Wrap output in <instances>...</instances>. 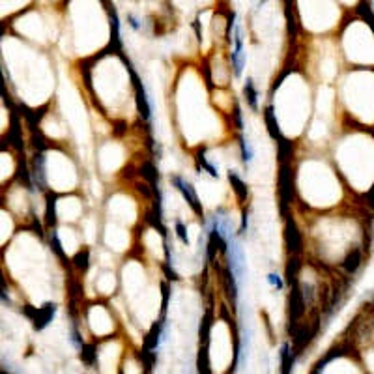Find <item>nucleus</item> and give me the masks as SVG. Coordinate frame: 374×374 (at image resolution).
Wrapping results in <instances>:
<instances>
[{"label":"nucleus","mask_w":374,"mask_h":374,"mask_svg":"<svg viewBox=\"0 0 374 374\" xmlns=\"http://www.w3.org/2000/svg\"><path fill=\"white\" fill-rule=\"evenodd\" d=\"M226 247H228V266L234 271V275L241 281L245 277V254H243V249L240 247L238 241H234V236L226 241Z\"/></svg>","instance_id":"1"},{"label":"nucleus","mask_w":374,"mask_h":374,"mask_svg":"<svg viewBox=\"0 0 374 374\" xmlns=\"http://www.w3.org/2000/svg\"><path fill=\"white\" fill-rule=\"evenodd\" d=\"M25 312L32 318L36 329H38V331H42V329H45V327L53 322V316H55V312H57V305H55V303H45L43 307H40V309L27 307V309H25Z\"/></svg>","instance_id":"2"},{"label":"nucleus","mask_w":374,"mask_h":374,"mask_svg":"<svg viewBox=\"0 0 374 374\" xmlns=\"http://www.w3.org/2000/svg\"><path fill=\"white\" fill-rule=\"evenodd\" d=\"M172 184L176 185V189L184 195V198L187 200V204L193 208V212L197 213V215H202V206L198 204V197H197V193H195V189H193V185H191L189 182H185L184 178H180V176H172Z\"/></svg>","instance_id":"3"},{"label":"nucleus","mask_w":374,"mask_h":374,"mask_svg":"<svg viewBox=\"0 0 374 374\" xmlns=\"http://www.w3.org/2000/svg\"><path fill=\"white\" fill-rule=\"evenodd\" d=\"M234 42H236V49L232 53V64L236 77H240L241 71H243V66H245V53H243V40H241L240 29H236V32H234Z\"/></svg>","instance_id":"4"},{"label":"nucleus","mask_w":374,"mask_h":374,"mask_svg":"<svg viewBox=\"0 0 374 374\" xmlns=\"http://www.w3.org/2000/svg\"><path fill=\"white\" fill-rule=\"evenodd\" d=\"M133 81H135V86H137V101H139V111H141V114L146 118V120H152V111H154V105H152L150 98L146 96V92H144V86L141 85V81L137 79V75H135V73H133Z\"/></svg>","instance_id":"5"},{"label":"nucleus","mask_w":374,"mask_h":374,"mask_svg":"<svg viewBox=\"0 0 374 374\" xmlns=\"http://www.w3.org/2000/svg\"><path fill=\"white\" fill-rule=\"evenodd\" d=\"M228 180H230V184H232L234 191H236V195H238V198L240 200H245L247 198V185H245V182L241 180L234 170H228Z\"/></svg>","instance_id":"6"},{"label":"nucleus","mask_w":374,"mask_h":374,"mask_svg":"<svg viewBox=\"0 0 374 374\" xmlns=\"http://www.w3.org/2000/svg\"><path fill=\"white\" fill-rule=\"evenodd\" d=\"M243 92H245V98H247L249 107H251L253 111H256V109H258V94H256V90H254L253 79H247V81H245Z\"/></svg>","instance_id":"7"},{"label":"nucleus","mask_w":374,"mask_h":374,"mask_svg":"<svg viewBox=\"0 0 374 374\" xmlns=\"http://www.w3.org/2000/svg\"><path fill=\"white\" fill-rule=\"evenodd\" d=\"M34 176H36V182H38L40 185L45 184V157L43 156H36Z\"/></svg>","instance_id":"8"},{"label":"nucleus","mask_w":374,"mask_h":374,"mask_svg":"<svg viewBox=\"0 0 374 374\" xmlns=\"http://www.w3.org/2000/svg\"><path fill=\"white\" fill-rule=\"evenodd\" d=\"M359 264H361V253L355 249V251H352V253L346 256V260H344V268L348 273H353L355 269L359 268Z\"/></svg>","instance_id":"9"},{"label":"nucleus","mask_w":374,"mask_h":374,"mask_svg":"<svg viewBox=\"0 0 374 374\" xmlns=\"http://www.w3.org/2000/svg\"><path fill=\"white\" fill-rule=\"evenodd\" d=\"M240 146H241V159H243V163H251L253 161V148H251V144H249V141L241 135L240 137Z\"/></svg>","instance_id":"10"},{"label":"nucleus","mask_w":374,"mask_h":374,"mask_svg":"<svg viewBox=\"0 0 374 374\" xmlns=\"http://www.w3.org/2000/svg\"><path fill=\"white\" fill-rule=\"evenodd\" d=\"M266 124H268L269 135L277 137L279 135V126H277L275 114H273V107H268V111H266Z\"/></svg>","instance_id":"11"},{"label":"nucleus","mask_w":374,"mask_h":374,"mask_svg":"<svg viewBox=\"0 0 374 374\" xmlns=\"http://www.w3.org/2000/svg\"><path fill=\"white\" fill-rule=\"evenodd\" d=\"M176 236L178 240L182 241L184 245H189V236H187V228L182 221H176Z\"/></svg>","instance_id":"12"},{"label":"nucleus","mask_w":374,"mask_h":374,"mask_svg":"<svg viewBox=\"0 0 374 374\" xmlns=\"http://www.w3.org/2000/svg\"><path fill=\"white\" fill-rule=\"evenodd\" d=\"M198 161H200V165H202V167H204V169H206V172H208V174H210V176H212V178H219V172H217V169H215V167H213L212 163L208 161V159H206V157L202 156V154H200V157H198Z\"/></svg>","instance_id":"13"},{"label":"nucleus","mask_w":374,"mask_h":374,"mask_svg":"<svg viewBox=\"0 0 374 374\" xmlns=\"http://www.w3.org/2000/svg\"><path fill=\"white\" fill-rule=\"evenodd\" d=\"M281 367L282 372H288V344H282L281 348Z\"/></svg>","instance_id":"14"},{"label":"nucleus","mask_w":374,"mask_h":374,"mask_svg":"<svg viewBox=\"0 0 374 374\" xmlns=\"http://www.w3.org/2000/svg\"><path fill=\"white\" fill-rule=\"evenodd\" d=\"M75 264H77V268H83V269L88 268V251L79 253L77 256H75Z\"/></svg>","instance_id":"15"},{"label":"nucleus","mask_w":374,"mask_h":374,"mask_svg":"<svg viewBox=\"0 0 374 374\" xmlns=\"http://www.w3.org/2000/svg\"><path fill=\"white\" fill-rule=\"evenodd\" d=\"M268 282L271 284V286H275L277 290H282V286H284V284H282V279L277 275V273H269V275H268Z\"/></svg>","instance_id":"16"},{"label":"nucleus","mask_w":374,"mask_h":374,"mask_svg":"<svg viewBox=\"0 0 374 374\" xmlns=\"http://www.w3.org/2000/svg\"><path fill=\"white\" fill-rule=\"evenodd\" d=\"M83 361L86 363H92L94 361V346H83Z\"/></svg>","instance_id":"17"},{"label":"nucleus","mask_w":374,"mask_h":374,"mask_svg":"<svg viewBox=\"0 0 374 374\" xmlns=\"http://www.w3.org/2000/svg\"><path fill=\"white\" fill-rule=\"evenodd\" d=\"M70 339H71V344L75 346L77 350H81V348H83V342H81V339H79V333H77V329H75V327H71V337H70Z\"/></svg>","instance_id":"18"},{"label":"nucleus","mask_w":374,"mask_h":374,"mask_svg":"<svg viewBox=\"0 0 374 374\" xmlns=\"http://www.w3.org/2000/svg\"><path fill=\"white\" fill-rule=\"evenodd\" d=\"M53 247H55V251H57L58 256H64L62 243H60V240H58V234L57 232H53Z\"/></svg>","instance_id":"19"},{"label":"nucleus","mask_w":374,"mask_h":374,"mask_svg":"<svg viewBox=\"0 0 374 374\" xmlns=\"http://www.w3.org/2000/svg\"><path fill=\"white\" fill-rule=\"evenodd\" d=\"M247 226H249V213L243 212L241 215V228H240V234H245L247 232Z\"/></svg>","instance_id":"20"},{"label":"nucleus","mask_w":374,"mask_h":374,"mask_svg":"<svg viewBox=\"0 0 374 374\" xmlns=\"http://www.w3.org/2000/svg\"><path fill=\"white\" fill-rule=\"evenodd\" d=\"M167 303H169V286L163 284V311H167Z\"/></svg>","instance_id":"21"},{"label":"nucleus","mask_w":374,"mask_h":374,"mask_svg":"<svg viewBox=\"0 0 374 374\" xmlns=\"http://www.w3.org/2000/svg\"><path fill=\"white\" fill-rule=\"evenodd\" d=\"M127 21H129V25H131V29L133 30L141 29V25H139V21H137V17H133V15H127Z\"/></svg>","instance_id":"22"},{"label":"nucleus","mask_w":374,"mask_h":374,"mask_svg":"<svg viewBox=\"0 0 374 374\" xmlns=\"http://www.w3.org/2000/svg\"><path fill=\"white\" fill-rule=\"evenodd\" d=\"M236 122H238V127H240V129H243V122H241V111H240V107H236Z\"/></svg>","instance_id":"23"}]
</instances>
